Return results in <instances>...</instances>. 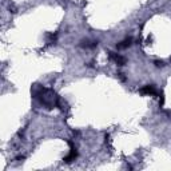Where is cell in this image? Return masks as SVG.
I'll use <instances>...</instances> for the list:
<instances>
[{"label":"cell","instance_id":"obj_3","mask_svg":"<svg viewBox=\"0 0 171 171\" xmlns=\"http://www.w3.org/2000/svg\"><path fill=\"white\" fill-rule=\"evenodd\" d=\"M70 146H71V153H70V155H68V157H66V158H64V160H66L67 163L72 162V160H74L75 158H76V155H78V153H76V148H75V147H72V143H71V142H70Z\"/></svg>","mask_w":171,"mask_h":171},{"label":"cell","instance_id":"obj_4","mask_svg":"<svg viewBox=\"0 0 171 171\" xmlns=\"http://www.w3.org/2000/svg\"><path fill=\"white\" fill-rule=\"evenodd\" d=\"M132 44V39L131 38H128V39H126V40H123L120 44H118V48H127V47H130Z\"/></svg>","mask_w":171,"mask_h":171},{"label":"cell","instance_id":"obj_2","mask_svg":"<svg viewBox=\"0 0 171 171\" xmlns=\"http://www.w3.org/2000/svg\"><path fill=\"white\" fill-rule=\"evenodd\" d=\"M140 92L144 94V95H155L157 94V91H155V87L154 86H144V87L140 90Z\"/></svg>","mask_w":171,"mask_h":171},{"label":"cell","instance_id":"obj_1","mask_svg":"<svg viewBox=\"0 0 171 171\" xmlns=\"http://www.w3.org/2000/svg\"><path fill=\"white\" fill-rule=\"evenodd\" d=\"M110 58H111L112 60H115V63L119 64V66H123V64H126V59L122 58L120 55L115 54V52H110Z\"/></svg>","mask_w":171,"mask_h":171},{"label":"cell","instance_id":"obj_5","mask_svg":"<svg viewBox=\"0 0 171 171\" xmlns=\"http://www.w3.org/2000/svg\"><path fill=\"white\" fill-rule=\"evenodd\" d=\"M155 66H157V67H163L164 63L162 62V60H160V62H159V60H157V62H155Z\"/></svg>","mask_w":171,"mask_h":171}]
</instances>
